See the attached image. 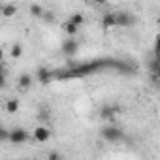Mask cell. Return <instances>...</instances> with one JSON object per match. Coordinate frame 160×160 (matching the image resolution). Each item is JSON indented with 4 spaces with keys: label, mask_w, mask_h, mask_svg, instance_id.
I'll use <instances>...</instances> for the list:
<instances>
[{
    "label": "cell",
    "mask_w": 160,
    "mask_h": 160,
    "mask_svg": "<svg viewBox=\"0 0 160 160\" xmlns=\"http://www.w3.org/2000/svg\"><path fill=\"white\" fill-rule=\"evenodd\" d=\"M32 75L30 73H21L19 75V79H17V87H19V91H23V92H27L30 87H32Z\"/></svg>",
    "instance_id": "cell-7"
},
{
    "label": "cell",
    "mask_w": 160,
    "mask_h": 160,
    "mask_svg": "<svg viewBox=\"0 0 160 160\" xmlns=\"http://www.w3.org/2000/svg\"><path fill=\"white\" fill-rule=\"evenodd\" d=\"M47 160H62V156H60L58 151H51V152L47 154Z\"/></svg>",
    "instance_id": "cell-18"
},
{
    "label": "cell",
    "mask_w": 160,
    "mask_h": 160,
    "mask_svg": "<svg viewBox=\"0 0 160 160\" xmlns=\"http://www.w3.org/2000/svg\"><path fill=\"white\" fill-rule=\"evenodd\" d=\"M28 138H30V134H28L25 128H13V130H10L8 141L13 143V145H21V143H25Z\"/></svg>",
    "instance_id": "cell-3"
},
{
    "label": "cell",
    "mask_w": 160,
    "mask_h": 160,
    "mask_svg": "<svg viewBox=\"0 0 160 160\" xmlns=\"http://www.w3.org/2000/svg\"><path fill=\"white\" fill-rule=\"evenodd\" d=\"M102 27H104V28H115V27H117L115 12H108V13L102 15Z\"/></svg>",
    "instance_id": "cell-8"
},
{
    "label": "cell",
    "mask_w": 160,
    "mask_h": 160,
    "mask_svg": "<svg viewBox=\"0 0 160 160\" xmlns=\"http://www.w3.org/2000/svg\"><path fill=\"white\" fill-rule=\"evenodd\" d=\"M60 49H62V53H64V55H68V57H70V55H75V53H77L79 43H77L73 38H68V40H64V42H62V47H60Z\"/></svg>",
    "instance_id": "cell-6"
},
{
    "label": "cell",
    "mask_w": 160,
    "mask_h": 160,
    "mask_svg": "<svg viewBox=\"0 0 160 160\" xmlns=\"http://www.w3.org/2000/svg\"><path fill=\"white\" fill-rule=\"evenodd\" d=\"M62 28H64V32H66V36H68V38H73V36L77 34V30H79L77 27H73V25H72V23H68V21L64 23V27H62Z\"/></svg>",
    "instance_id": "cell-16"
},
{
    "label": "cell",
    "mask_w": 160,
    "mask_h": 160,
    "mask_svg": "<svg viewBox=\"0 0 160 160\" xmlns=\"http://www.w3.org/2000/svg\"><path fill=\"white\" fill-rule=\"evenodd\" d=\"M0 12H2V6H0Z\"/></svg>",
    "instance_id": "cell-20"
},
{
    "label": "cell",
    "mask_w": 160,
    "mask_h": 160,
    "mask_svg": "<svg viewBox=\"0 0 160 160\" xmlns=\"http://www.w3.org/2000/svg\"><path fill=\"white\" fill-rule=\"evenodd\" d=\"M8 136H10V130H6L4 126H0V141H8Z\"/></svg>",
    "instance_id": "cell-17"
},
{
    "label": "cell",
    "mask_w": 160,
    "mask_h": 160,
    "mask_svg": "<svg viewBox=\"0 0 160 160\" xmlns=\"http://www.w3.org/2000/svg\"><path fill=\"white\" fill-rule=\"evenodd\" d=\"M10 57L15 58V60L21 58V57H23V45H21V43H13L12 49H10Z\"/></svg>",
    "instance_id": "cell-14"
},
{
    "label": "cell",
    "mask_w": 160,
    "mask_h": 160,
    "mask_svg": "<svg viewBox=\"0 0 160 160\" xmlns=\"http://www.w3.org/2000/svg\"><path fill=\"white\" fill-rule=\"evenodd\" d=\"M117 113H119V106L115 104H109V106H102V109H100V119H104L106 122H109V124H115V117H117Z\"/></svg>",
    "instance_id": "cell-2"
},
{
    "label": "cell",
    "mask_w": 160,
    "mask_h": 160,
    "mask_svg": "<svg viewBox=\"0 0 160 160\" xmlns=\"http://www.w3.org/2000/svg\"><path fill=\"white\" fill-rule=\"evenodd\" d=\"M28 12H30L32 17H40V19L45 15V10H43V6H40V4H30Z\"/></svg>",
    "instance_id": "cell-12"
},
{
    "label": "cell",
    "mask_w": 160,
    "mask_h": 160,
    "mask_svg": "<svg viewBox=\"0 0 160 160\" xmlns=\"http://www.w3.org/2000/svg\"><path fill=\"white\" fill-rule=\"evenodd\" d=\"M100 136H102V139L104 141H108V143H117V141H121L122 139V130L119 128V126H115V124H106L102 130H100Z\"/></svg>",
    "instance_id": "cell-1"
},
{
    "label": "cell",
    "mask_w": 160,
    "mask_h": 160,
    "mask_svg": "<svg viewBox=\"0 0 160 160\" xmlns=\"http://www.w3.org/2000/svg\"><path fill=\"white\" fill-rule=\"evenodd\" d=\"M0 62H4V51L0 49Z\"/></svg>",
    "instance_id": "cell-19"
},
{
    "label": "cell",
    "mask_w": 160,
    "mask_h": 160,
    "mask_svg": "<svg viewBox=\"0 0 160 160\" xmlns=\"http://www.w3.org/2000/svg\"><path fill=\"white\" fill-rule=\"evenodd\" d=\"M19 106H21V102L17 100V98H10L8 102H6V111L12 115V113H17L19 111Z\"/></svg>",
    "instance_id": "cell-11"
},
{
    "label": "cell",
    "mask_w": 160,
    "mask_h": 160,
    "mask_svg": "<svg viewBox=\"0 0 160 160\" xmlns=\"http://www.w3.org/2000/svg\"><path fill=\"white\" fill-rule=\"evenodd\" d=\"M6 73H8V66L6 62H0V89L6 87Z\"/></svg>",
    "instance_id": "cell-15"
},
{
    "label": "cell",
    "mask_w": 160,
    "mask_h": 160,
    "mask_svg": "<svg viewBox=\"0 0 160 160\" xmlns=\"http://www.w3.org/2000/svg\"><path fill=\"white\" fill-rule=\"evenodd\" d=\"M68 23H72L73 27H81V25H85V15L83 13H79V12H75V13H72L70 15V19H68Z\"/></svg>",
    "instance_id": "cell-10"
},
{
    "label": "cell",
    "mask_w": 160,
    "mask_h": 160,
    "mask_svg": "<svg viewBox=\"0 0 160 160\" xmlns=\"http://www.w3.org/2000/svg\"><path fill=\"white\" fill-rule=\"evenodd\" d=\"M36 75H38V79H40V81L42 83H47L49 81V79H51V72L47 70V68H38V72H36Z\"/></svg>",
    "instance_id": "cell-13"
},
{
    "label": "cell",
    "mask_w": 160,
    "mask_h": 160,
    "mask_svg": "<svg viewBox=\"0 0 160 160\" xmlns=\"http://www.w3.org/2000/svg\"><path fill=\"white\" fill-rule=\"evenodd\" d=\"M115 17H117V27H122V28L132 27L136 23V17L128 12H115Z\"/></svg>",
    "instance_id": "cell-5"
},
{
    "label": "cell",
    "mask_w": 160,
    "mask_h": 160,
    "mask_svg": "<svg viewBox=\"0 0 160 160\" xmlns=\"http://www.w3.org/2000/svg\"><path fill=\"white\" fill-rule=\"evenodd\" d=\"M30 136H32V139H34L36 143H45V141L51 139L53 134H51V130H49L47 126H42V124H40V126H36V128L32 130Z\"/></svg>",
    "instance_id": "cell-4"
},
{
    "label": "cell",
    "mask_w": 160,
    "mask_h": 160,
    "mask_svg": "<svg viewBox=\"0 0 160 160\" xmlns=\"http://www.w3.org/2000/svg\"><path fill=\"white\" fill-rule=\"evenodd\" d=\"M15 13H17V6H15V4H4V6H2V12H0V15L6 17V19L13 17Z\"/></svg>",
    "instance_id": "cell-9"
}]
</instances>
